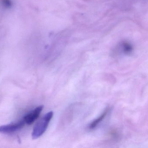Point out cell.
Masks as SVG:
<instances>
[{
	"mask_svg": "<svg viewBox=\"0 0 148 148\" xmlns=\"http://www.w3.org/2000/svg\"><path fill=\"white\" fill-rule=\"evenodd\" d=\"M53 112L46 114L36 124L33 129L32 137L33 139H36L40 137L47 130L49 122L53 116Z\"/></svg>",
	"mask_w": 148,
	"mask_h": 148,
	"instance_id": "6da1fadb",
	"label": "cell"
},
{
	"mask_svg": "<svg viewBox=\"0 0 148 148\" xmlns=\"http://www.w3.org/2000/svg\"><path fill=\"white\" fill-rule=\"evenodd\" d=\"M25 124V121L23 120L15 123L0 126V133L9 134L14 133L22 129Z\"/></svg>",
	"mask_w": 148,
	"mask_h": 148,
	"instance_id": "7a4b0ae2",
	"label": "cell"
},
{
	"mask_svg": "<svg viewBox=\"0 0 148 148\" xmlns=\"http://www.w3.org/2000/svg\"><path fill=\"white\" fill-rule=\"evenodd\" d=\"M43 108V106H40L32 110L30 113L27 114L23 120L25 123L28 125L32 124L39 117Z\"/></svg>",
	"mask_w": 148,
	"mask_h": 148,
	"instance_id": "3957f363",
	"label": "cell"
},
{
	"mask_svg": "<svg viewBox=\"0 0 148 148\" xmlns=\"http://www.w3.org/2000/svg\"><path fill=\"white\" fill-rule=\"evenodd\" d=\"M109 108H107L106 109L103 111V113L98 117L95 120H94L89 125V129H94L107 116V114L108 113L109 111Z\"/></svg>",
	"mask_w": 148,
	"mask_h": 148,
	"instance_id": "277c9868",
	"label": "cell"
},
{
	"mask_svg": "<svg viewBox=\"0 0 148 148\" xmlns=\"http://www.w3.org/2000/svg\"><path fill=\"white\" fill-rule=\"evenodd\" d=\"M121 48L123 53L127 54H131L133 49L132 45L127 42H124L122 43Z\"/></svg>",
	"mask_w": 148,
	"mask_h": 148,
	"instance_id": "5b68a950",
	"label": "cell"
},
{
	"mask_svg": "<svg viewBox=\"0 0 148 148\" xmlns=\"http://www.w3.org/2000/svg\"><path fill=\"white\" fill-rule=\"evenodd\" d=\"M0 3L3 7L6 8H10L13 5V3L11 0H0Z\"/></svg>",
	"mask_w": 148,
	"mask_h": 148,
	"instance_id": "8992f818",
	"label": "cell"
}]
</instances>
